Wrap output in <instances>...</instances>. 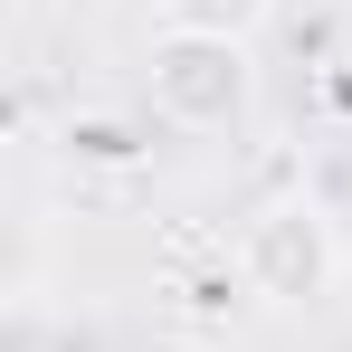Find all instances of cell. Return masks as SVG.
Masks as SVG:
<instances>
[{
    "label": "cell",
    "mask_w": 352,
    "mask_h": 352,
    "mask_svg": "<svg viewBox=\"0 0 352 352\" xmlns=\"http://www.w3.org/2000/svg\"><path fill=\"white\" fill-rule=\"evenodd\" d=\"M153 105L181 124V133H229L248 115V96H257V67H248V38L229 29H200V19H172L162 38H153Z\"/></svg>",
    "instance_id": "1"
},
{
    "label": "cell",
    "mask_w": 352,
    "mask_h": 352,
    "mask_svg": "<svg viewBox=\"0 0 352 352\" xmlns=\"http://www.w3.org/2000/svg\"><path fill=\"white\" fill-rule=\"evenodd\" d=\"M238 276L267 295V305H305V295H324V276H333V219H324L314 200H276V210H257V219H248V248H238Z\"/></svg>",
    "instance_id": "2"
},
{
    "label": "cell",
    "mask_w": 352,
    "mask_h": 352,
    "mask_svg": "<svg viewBox=\"0 0 352 352\" xmlns=\"http://www.w3.org/2000/svg\"><path fill=\"white\" fill-rule=\"evenodd\" d=\"M67 153H76V162H133L143 143H133V124H115V115H67Z\"/></svg>",
    "instance_id": "3"
},
{
    "label": "cell",
    "mask_w": 352,
    "mask_h": 352,
    "mask_svg": "<svg viewBox=\"0 0 352 352\" xmlns=\"http://www.w3.org/2000/svg\"><path fill=\"white\" fill-rule=\"evenodd\" d=\"M257 10H267V0H190V19H200V29H229V38L257 29Z\"/></svg>",
    "instance_id": "4"
}]
</instances>
